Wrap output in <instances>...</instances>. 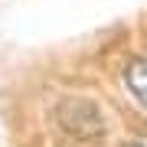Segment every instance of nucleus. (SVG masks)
I'll return each mask as SVG.
<instances>
[{"instance_id":"obj_1","label":"nucleus","mask_w":147,"mask_h":147,"mask_svg":"<svg viewBox=\"0 0 147 147\" xmlns=\"http://www.w3.org/2000/svg\"><path fill=\"white\" fill-rule=\"evenodd\" d=\"M124 79H127V88L134 92V98L147 108V59H134V62L127 65Z\"/></svg>"}]
</instances>
